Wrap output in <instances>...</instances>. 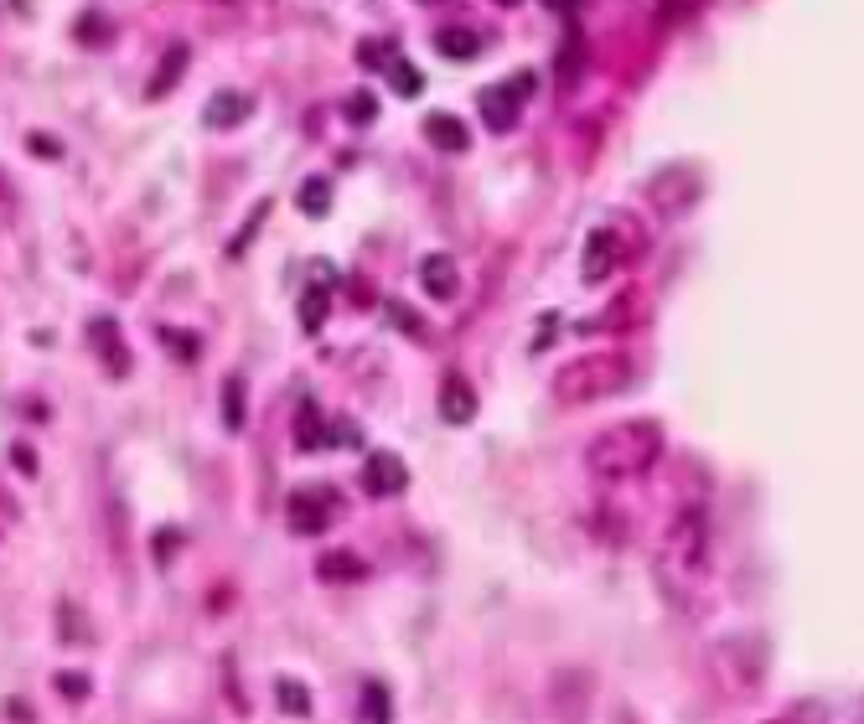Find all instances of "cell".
<instances>
[{
  "label": "cell",
  "mask_w": 864,
  "mask_h": 724,
  "mask_svg": "<svg viewBox=\"0 0 864 724\" xmlns=\"http://www.w3.org/2000/svg\"><path fill=\"white\" fill-rule=\"evenodd\" d=\"M704 569H709V518H704V507H678V518L668 523L663 533V549H658V580L673 600L683 595H694L699 580H704Z\"/></svg>",
  "instance_id": "cell-1"
},
{
  "label": "cell",
  "mask_w": 864,
  "mask_h": 724,
  "mask_svg": "<svg viewBox=\"0 0 864 724\" xmlns=\"http://www.w3.org/2000/svg\"><path fill=\"white\" fill-rule=\"evenodd\" d=\"M658 450H663V430L652 419H632V425H611L606 435H595L585 450V466L601 481H632L658 461Z\"/></svg>",
  "instance_id": "cell-2"
},
{
  "label": "cell",
  "mask_w": 864,
  "mask_h": 724,
  "mask_svg": "<svg viewBox=\"0 0 864 724\" xmlns=\"http://www.w3.org/2000/svg\"><path fill=\"white\" fill-rule=\"evenodd\" d=\"M627 378H632L627 357H616V352H585V357L564 362V368L554 373V404L575 409V404L611 399V394L627 388Z\"/></svg>",
  "instance_id": "cell-3"
},
{
  "label": "cell",
  "mask_w": 864,
  "mask_h": 724,
  "mask_svg": "<svg viewBox=\"0 0 864 724\" xmlns=\"http://www.w3.org/2000/svg\"><path fill=\"white\" fill-rule=\"evenodd\" d=\"M435 409H440L445 425H471V414H476V394H471V383H466L461 373H445Z\"/></svg>",
  "instance_id": "cell-4"
},
{
  "label": "cell",
  "mask_w": 864,
  "mask_h": 724,
  "mask_svg": "<svg viewBox=\"0 0 864 724\" xmlns=\"http://www.w3.org/2000/svg\"><path fill=\"white\" fill-rule=\"evenodd\" d=\"M363 492H368V497L404 492V466H399V456H389V450L368 456V466H363Z\"/></svg>",
  "instance_id": "cell-5"
},
{
  "label": "cell",
  "mask_w": 864,
  "mask_h": 724,
  "mask_svg": "<svg viewBox=\"0 0 864 724\" xmlns=\"http://www.w3.org/2000/svg\"><path fill=\"white\" fill-rule=\"evenodd\" d=\"M420 285H425L435 300H456V290H461L456 259H451V254H430V259L420 264Z\"/></svg>",
  "instance_id": "cell-6"
},
{
  "label": "cell",
  "mask_w": 864,
  "mask_h": 724,
  "mask_svg": "<svg viewBox=\"0 0 864 724\" xmlns=\"http://www.w3.org/2000/svg\"><path fill=\"white\" fill-rule=\"evenodd\" d=\"M321 502H332L326 492H295L290 497V533H321L332 523V512H321Z\"/></svg>",
  "instance_id": "cell-7"
},
{
  "label": "cell",
  "mask_w": 864,
  "mask_h": 724,
  "mask_svg": "<svg viewBox=\"0 0 864 724\" xmlns=\"http://www.w3.org/2000/svg\"><path fill=\"white\" fill-rule=\"evenodd\" d=\"M482 119L492 130H508L513 119H518V94H513V83H497V88H482Z\"/></svg>",
  "instance_id": "cell-8"
},
{
  "label": "cell",
  "mask_w": 864,
  "mask_h": 724,
  "mask_svg": "<svg viewBox=\"0 0 864 724\" xmlns=\"http://www.w3.org/2000/svg\"><path fill=\"white\" fill-rule=\"evenodd\" d=\"M425 135H430L435 150H445V156H461V150L471 145V140H466V125H461L456 114H430V119H425Z\"/></svg>",
  "instance_id": "cell-9"
},
{
  "label": "cell",
  "mask_w": 864,
  "mask_h": 724,
  "mask_svg": "<svg viewBox=\"0 0 864 724\" xmlns=\"http://www.w3.org/2000/svg\"><path fill=\"white\" fill-rule=\"evenodd\" d=\"M94 347L104 352V368H109L114 378L130 373V352H125V342H119V326H114V321H94Z\"/></svg>",
  "instance_id": "cell-10"
},
{
  "label": "cell",
  "mask_w": 864,
  "mask_h": 724,
  "mask_svg": "<svg viewBox=\"0 0 864 724\" xmlns=\"http://www.w3.org/2000/svg\"><path fill=\"white\" fill-rule=\"evenodd\" d=\"M616 269V238L611 233H595L590 244H585V275L590 280H606Z\"/></svg>",
  "instance_id": "cell-11"
},
{
  "label": "cell",
  "mask_w": 864,
  "mask_h": 724,
  "mask_svg": "<svg viewBox=\"0 0 864 724\" xmlns=\"http://www.w3.org/2000/svg\"><path fill=\"white\" fill-rule=\"evenodd\" d=\"M187 73V47H166V57H161V68H156V78H151V99H166L171 94V83Z\"/></svg>",
  "instance_id": "cell-12"
},
{
  "label": "cell",
  "mask_w": 864,
  "mask_h": 724,
  "mask_svg": "<svg viewBox=\"0 0 864 724\" xmlns=\"http://www.w3.org/2000/svg\"><path fill=\"white\" fill-rule=\"evenodd\" d=\"M435 47H440L445 57H456V63L476 57V37L466 32V26H440V32H435Z\"/></svg>",
  "instance_id": "cell-13"
},
{
  "label": "cell",
  "mask_w": 864,
  "mask_h": 724,
  "mask_svg": "<svg viewBox=\"0 0 864 724\" xmlns=\"http://www.w3.org/2000/svg\"><path fill=\"white\" fill-rule=\"evenodd\" d=\"M316 575L321 580H357V575H363V559H352V554H321L316 559Z\"/></svg>",
  "instance_id": "cell-14"
},
{
  "label": "cell",
  "mask_w": 864,
  "mask_h": 724,
  "mask_svg": "<svg viewBox=\"0 0 864 724\" xmlns=\"http://www.w3.org/2000/svg\"><path fill=\"white\" fill-rule=\"evenodd\" d=\"M249 114V99L233 94V99H213L207 104V125H238V119Z\"/></svg>",
  "instance_id": "cell-15"
},
{
  "label": "cell",
  "mask_w": 864,
  "mask_h": 724,
  "mask_svg": "<svg viewBox=\"0 0 864 724\" xmlns=\"http://www.w3.org/2000/svg\"><path fill=\"white\" fill-rule=\"evenodd\" d=\"M301 207H306L311 218H321L326 207H332V187H326L321 176H316V181H306V187H301Z\"/></svg>",
  "instance_id": "cell-16"
},
{
  "label": "cell",
  "mask_w": 864,
  "mask_h": 724,
  "mask_svg": "<svg viewBox=\"0 0 864 724\" xmlns=\"http://www.w3.org/2000/svg\"><path fill=\"white\" fill-rule=\"evenodd\" d=\"M295 445H321V430H316V409L306 404L295 414Z\"/></svg>",
  "instance_id": "cell-17"
},
{
  "label": "cell",
  "mask_w": 864,
  "mask_h": 724,
  "mask_svg": "<svg viewBox=\"0 0 864 724\" xmlns=\"http://www.w3.org/2000/svg\"><path fill=\"white\" fill-rule=\"evenodd\" d=\"M223 404H228V430H238V425H244V388L228 383L223 388Z\"/></svg>",
  "instance_id": "cell-18"
},
{
  "label": "cell",
  "mask_w": 864,
  "mask_h": 724,
  "mask_svg": "<svg viewBox=\"0 0 864 724\" xmlns=\"http://www.w3.org/2000/svg\"><path fill=\"white\" fill-rule=\"evenodd\" d=\"M280 699H285V709H290L295 719H301V714H311V699H306V693H301V688H295L290 678L280 683Z\"/></svg>",
  "instance_id": "cell-19"
},
{
  "label": "cell",
  "mask_w": 864,
  "mask_h": 724,
  "mask_svg": "<svg viewBox=\"0 0 864 724\" xmlns=\"http://www.w3.org/2000/svg\"><path fill=\"white\" fill-rule=\"evenodd\" d=\"M347 114H352V119H373V99H352Z\"/></svg>",
  "instance_id": "cell-20"
},
{
  "label": "cell",
  "mask_w": 864,
  "mask_h": 724,
  "mask_svg": "<svg viewBox=\"0 0 864 724\" xmlns=\"http://www.w3.org/2000/svg\"><path fill=\"white\" fill-rule=\"evenodd\" d=\"M63 693H73V699H83V693H88V683H83V678H63Z\"/></svg>",
  "instance_id": "cell-21"
},
{
  "label": "cell",
  "mask_w": 864,
  "mask_h": 724,
  "mask_svg": "<svg viewBox=\"0 0 864 724\" xmlns=\"http://www.w3.org/2000/svg\"><path fill=\"white\" fill-rule=\"evenodd\" d=\"M549 6H554V11H575V0H549Z\"/></svg>",
  "instance_id": "cell-22"
},
{
  "label": "cell",
  "mask_w": 864,
  "mask_h": 724,
  "mask_svg": "<svg viewBox=\"0 0 864 724\" xmlns=\"http://www.w3.org/2000/svg\"><path fill=\"white\" fill-rule=\"evenodd\" d=\"M497 6H513V0H497Z\"/></svg>",
  "instance_id": "cell-23"
}]
</instances>
